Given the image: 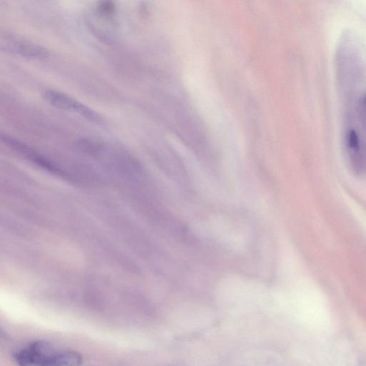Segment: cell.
Listing matches in <instances>:
<instances>
[{"mask_svg": "<svg viewBox=\"0 0 366 366\" xmlns=\"http://www.w3.org/2000/svg\"><path fill=\"white\" fill-rule=\"evenodd\" d=\"M19 366H81V355L73 350L58 349L44 341H36L15 355Z\"/></svg>", "mask_w": 366, "mask_h": 366, "instance_id": "obj_1", "label": "cell"}, {"mask_svg": "<svg viewBox=\"0 0 366 366\" xmlns=\"http://www.w3.org/2000/svg\"><path fill=\"white\" fill-rule=\"evenodd\" d=\"M44 97L49 103L59 109L76 113L96 123H104V119L98 113L63 92L46 90L44 93Z\"/></svg>", "mask_w": 366, "mask_h": 366, "instance_id": "obj_2", "label": "cell"}, {"mask_svg": "<svg viewBox=\"0 0 366 366\" xmlns=\"http://www.w3.org/2000/svg\"><path fill=\"white\" fill-rule=\"evenodd\" d=\"M1 47L6 51L23 58L44 60L49 57V51L43 46L16 36L2 38Z\"/></svg>", "mask_w": 366, "mask_h": 366, "instance_id": "obj_3", "label": "cell"}, {"mask_svg": "<svg viewBox=\"0 0 366 366\" xmlns=\"http://www.w3.org/2000/svg\"><path fill=\"white\" fill-rule=\"evenodd\" d=\"M98 12L102 18L112 19L116 13V6L113 2H101L98 6Z\"/></svg>", "mask_w": 366, "mask_h": 366, "instance_id": "obj_4", "label": "cell"}]
</instances>
